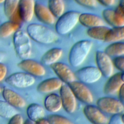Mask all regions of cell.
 Masks as SVG:
<instances>
[{
    "label": "cell",
    "instance_id": "obj_1",
    "mask_svg": "<svg viewBox=\"0 0 124 124\" xmlns=\"http://www.w3.org/2000/svg\"><path fill=\"white\" fill-rule=\"evenodd\" d=\"M26 32L31 39L40 44H52L58 39V35L51 29L39 24H29L27 27Z\"/></svg>",
    "mask_w": 124,
    "mask_h": 124
},
{
    "label": "cell",
    "instance_id": "obj_2",
    "mask_svg": "<svg viewBox=\"0 0 124 124\" xmlns=\"http://www.w3.org/2000/svg\"><path fill=\"white\" fill-rule=\"evenodd\" d=\"M93 46V42L88 40H80L76 43L71 48L68 60L71 66L77 67L85 61Z\"/></svg>",
    "mask_w": 124,
    "mask_h": 124
},
{
    "label": "cell",
    "instance_id": "obj_3",
    "mask_svg": "<svg viewBox=\"0 0 124 124\" xmlns=\"http://www.w3.org/2000/svg\"><path fill=\"white\" fill-rule=\"evenodd\" d=\"M14 48L17 55L22 60L29 59L31 55L32 45L27 32L19 29L13 36Z\"/></svg>",
    "mask_w": 124,
    "mask_h": 124
},
{
    "label": "cell",
    "instance_id": "obj_4",
    "mask_svg": "<svg viewBox=\"0 0 124 124\" xmlns=\"http://www.w3.org/2000/svg\"><path fill=\"white\" fill-rule=\"evenodd\" d=\"M80 14L76 11H70L64 13L56 21L55 31L60 35H64L70 32L78 22Z\"/></svg>",
    "mask_w": 124,
    "mask_h": 124
},
{
    "label": "cell",
    "instance_id": "obj_5",
    "mask_svg": "<svg viewBox=\"0 0 124 124\" xmlns=\"http://www.w3.org/2000/svg\"><path fill=\"white\" fill-rule=\"evenodd\" d=\"M96 104L101 111L113 115L119 114L124 111V107L122 103L112 97L100 98L97 100Z\"/></svg>",
    "mask_w": 124,
    "mask_h": 124
},
{
    "label": "cell",
    "instance_id": "obj_6",
    "mask_svg": "<svg viewBox=\"0 0 124 124\" xmlns=\"http://www.w3.org/2000/svg\"><path fill=\"white\" fill-rule=\"evenodd\" d=\"M35 81L34 77L26 72H16L8 76L5 82L15 87L24 88L32 85Z\"/></svg>",
    "mask_w": 124,
    "mask_h": 124
},
{
    "label": "cell",
    "instance_id": "obj_7",
    "mask_svg": "<svg viewBox=\"0 0 124 124\" xmlns=\"http://www.w3.org/2000/svg\"><path fill=\"white\" fill-rule=\"evenodd\" d=\"M75 76L80 81L90 84L98 81L101 77L102 74L97 67L87 66L77 71Z\"/></svg>",
    "mask_w": 124,
    "mask_h": 124
},
{
    "label": "cell",
    "instance_id": "obj_8",
    "mask_svg": "<svg viewBox=\"0 0 124 124\" xmlns=\"http://www.w3.org/2000/svg\"><path fill=\"white\" fill-rule=\"evenodd\" d=\"M68 86L73 93L76 98L86 104L93 102V96L89 89L83 83L74 81L68 84Z\"/></svg>",
    "mask_w": 124,
    "mask_h": 124
},
{
    "label": "cell",
    "instance_id": "obj_9",
    "mask_svg": "<svg viewBox=\"0 0 124 124\" xmlns=\"http://www.w3.org/2000/svg\"><path fill=\"white\" fill-rule=\"evenodd\" d=\"M95 61L98 69L102 75L105 78H109L113 72V64L110 56L105 52L97 51L95 54Z\"/></svg>",
    "mask_w": 124,
    "mask_h": 124
},
{
    "label": "cell",
    "instance_id": "obj_10",
    "mask_svg": "<svg viewBox=\"0 0 124 124\" xmlns=\"http://www.w3.org/2000/svg\"><path fill=\"white\" fill-rule=\"evenodd\" d=\"M60 93L64 110L69 113H74L77 106L76 97L69 86L62 84L60 88Z\"/></svg>",
    "mask_w": 124,
    "mask_h": 124
},
{
    "label": "cell",
    "instance_id": "obj_11",
    "mask_svg": "<svg viewBox=\"0 0 124 124\" xmlns=\"http://www.w3.org/2000/svg\"><path fill=\"white\" fill-rule=\"evenodd\" d=\"M18 67L33 76L42 77L46 74L45 67L40 63L33 60L27 59L22 60L17 64Z\"/></svg>",
    "mask_w": 124,
    "mask_h": 124
},
{
    "label": "cell",
    "instance_id": "obj_12",
    "mask_svg": "<svg viewBox=\"0 0 124 124\" xmlns=\"http://www.w3.org/2000/svg\"><path fill=\"white\" fill-rule=\"evenodd\" d=\"M50 67L62 82L68 84L75 81L76 78L75 74L66 64L56 62L51 64Z\"/></svg>",
    "mask_w": 124,
    "mask_h": 124
},
{
    "label": "cell",
    "instance_id": "obj_13",
    "mask_svg": "<svg viewBox=\"0 0 124 124\" xmlns=\"http://www.w3.org/2000/svg\"><path fill=\"white\" fill-rule=\"evenodd\" d=\"M83 113L87 119L93 124H107L108 120L97 107L87 105L83 108Z\"/></svg>",
    "mask_w": 124,
    "mask_h": 124
},
{
    "label": "cell",
    "instance_id": "obj_14",
    "mask_svg": "<svg viewBox=\"0 0 124 124\" xmlns=\"http://www.w3.org/2000/svg\"><path fill=\"white\" fill-rule=\"evenodd\" d=\"M35 4L34 0H20L17 10L22 21L29 22L32 19Z\"/></svg>",
    "mask_w": 124,
    "mask_h": 124
},
{
    "label": "cell",
    "instance_id": "obj_15",
    "mask_svg": "<svg viewBox=\"0 0 124 124\" xmlns=\"http://www.w3.org/2000/svg\"><path fill=\"white\" fill-rule=\"evenodd\" d=\"M2 96L6 102L16 108H22L26 106L24 99L17 93L5 87L2 91Z\"/></svg>",
    "mask_w": 124,
    "mask_h": 124
},
{
    "label": "cell",
    "instance_id": "obj_16",
    "mask_svg": "<svg viewBox=\"0 0 124 124\" xmlns=\"http://www.w3.org/2000/svg\"><path fill=\"white\" fill-rule=\"evenodd\" d=\"M34 14L38 20L44 24L52 25L55 23V17L48 7L40 3L35 2Z\"/></svg>",
    "mask_w": 124,
    "mask_h": 124
},
{
    "label": "cell",
    "instance_id": "obj_17",
    "mask_svg": "<svg viewBox=\"0 0 124 124\" xmlns=\"http://www.w3.org/2000/svg\"><path fill=\"white\" fill-rule=\"evenodd\" d=\"M62 82L59 78H52L40 82L37 87V91L41 93H48L60 89Z\"/></svg>",
    "mask_w": 124,
    "mask_h": 124
},
{
    "label": "cell",
    "instance_id": "obj_18",
    "mask_svg": "<svg viewBox=\"0 0 124 124\" xmlns=\"http://www.w3.org/2000/svg\"><path fill=\"white\" fill-rule=\"evenodd\" d=\"M121 73H117L111 76L106 83L104 92L107 94H113L118 92L123 82L121 79Z\"/></svg>",
    "mask_w": 124,
    "mask_h": 124
},
{
    "label": "cell",
    "instance_id": "obj_19",
    "mask_svg": "<svg viewBox=\"0 0 124 124\" xmlns=\"http://www.w3.org/2000/svg\"><path fill=\"white\" fill-rule=\"evenodd\" d=\"M78 22L89 28L104 25V21L100 16L90 13L80 14Z\"/></svg>",
    "mask_w": 124,
    "mask_h": 124
},
{
    "label": "cell",
    "instance_id": "obj_20",
    "mask_svg": "<svg viewBox=\"0 0 124 124\" xmlns=\"http://www.w3.org/2000/svg\"><path fill=\"white\" fill-rule=\"evenodd\" d=\"M63 50L61 48L54 47L47 51L42 56L41 61L43 64L51 65L56 62L62 57Z\"/></svg>",
    "mask_w": 124,
    "mask_h": 124
},
{
    "label": "cell",
    "instance_id": "obj_21",
    "mask_svg": "<svg viewBox=\"0 0 124 124\" xmlns=\"http://www.w3.org/2000/svg\"><path fill=\"white\" fill-rule=\"evenodd\" d=\"M44 106L46 109L51 112L59 111L62 107L60 96L55 93H51L45 98Z\"/></svg>",
    "mask_w": 124,
    "mask_h": 124
},
{
    "label": "cell",
    "instance_id": "obj_22",
    "mask_svg": "<svg viewBox=\"0 0 124 124\" xmlns=\"http://www.w3.org/2000/svg\"><path fill=\"white\" fill-rule=\"evenodd\" d=\"M27 114L30 120L35 123L44 118L45 112L44 108L38 104L32 103L28 107Z\"/></svg>",
    "mask_w": 124,
    "mask_h": 124
},
{
    "label": "cell",
    "instance_id": "obj_23",
    "mask_svg": "<svg viewBox=\"0 0 124 124\" xmlns=\"http://www.w3.org/2000/svg\"><path fill=\"white\" fill-rule=\"evenodd\" d=\"M20 24L11 20L6 21L0 25V38H6L14 34L19 29Z\"/></svg>",
    "mask_w": 124,
    "mask_h": 124
},
{
    "label": "cell",
    "instance_id": "obj_24",
    "mask_svg": "<svg viewBox=\"0 0 124 124\" xmlns=\"http://www.w3.org/2000/svg\"><path fill=\"white\" fill-rule=\"evenodd\" d=\"M124 39V26L110 28L107 33L104 41L115 42Z\"/></svg>",
    "mask_w": 124,
    "mask_h": 124
},
{
    "label": "cell",
    "instance_id": "obj_25",
    "mask_svg": "<svg viewBox=\"0 0 124 124\" xmlns=\"http://www.w3.org/2000/svg\"><path fill=\"white\" fill-rule=\"evenodd\" d=\"M110 28L104 26H97L89 28L87 35L91 38L100 41H104L106 35Z\"/></svg>",
    "mask_w": 124,
    "mask_h": 124
},
{
    "label": "cell",
    "instance_id": "obj_26",
    "mask_svg": "<svg viewBox=\"0 0 124 124\" xmlns=\"http://www.w3.org/2000/svg\"><path fill=\"white\" fill-rule=\"evenodd\" d=\"M48 8L54 17L59 18L64 12L63 0H48Z\"/></svg>",
    "mask_w": 124,
    "mask_h": 124
},
{
    "label": "cell",
    "instance_id": "obj_27",
    "mask_svg": "<svg viewBox=\"0 0 124 124\" xmlns=\"http://www.w3.org/2000/svg\"><path fill=\"white\" fill-rule=\"evenodd\" d=\"M104 52L109 56H121L124 55V43H112L105 48Z\"/></svg>",
    "mask_w": 124,
    "mask_h": 124
},
{
    "label": "cell",
    "instance_id": "obj_28",
    "mask_svg": "<svg viewBox=\"0 0 124 124\" xmlns=\"http://www.w3.org/2000/svg\"><path fill=\"white\" fill-rule=\"evenodd\" d=\"M17 113L16 108L5 101L0 100V116L5 118H11Z\"/></svg>",
    "mask_w": 124,
    "mask_h": 124
},
{
    "label": "cell",
    "instance_id": "obj_29",
    "mask_svg": "<svg viewBox=\"0 0 124 124\" xmlns=\"http://www.w3.org/2000/svg\"><path fill=\"white\" fill-rule=\"evenodd\" d=\"M20 0H5L3 3V10L5 16L10 18L16 11Z\"/></svg>",
    "mask_w": 124,
    "mask_h": 124
},
{
    "label": "cell",
    "instance_id": "obj_30",
    "mask_svg": "<svg viewBox=\"0 0 124 124\" xmlns=\"http://www.w3.org/2000/svg\"><path fill=\"white\" fill-rule=\"evenodd\" d=\"M124 26V14L118 6L114 10L113 27Z\"/></svg>",
    "mask_w": 124,
    "mask_h": 124
},
{
    "label": "cell",
    "instance_id": "obj_31",
    "mask_svg": "<svg viewBox=\"0 0 124 124\" xmlns=\"http://www.w3.org/2000/svg\"><path fill=\"white\" fill-rule=\"evenodd\" d=\"M47 120L49 124H72L67 118L57 114L48 115Z\"/></svg>",
    "mask_w": 124,
    "mask_h": 124
},
{
    "label": "cell",
    "instance_id": "obj_32",
    "mask_svg": "<svg viewBox=\"0 0 124 124\" xmlns=\"http://www.w3.org/2000/svg\"><path fill=\"white\" fill-rule=\"evenodd\" d=\"M114 10L106 9L103 11L102 16L105 21L109 25L113 27V16Z\"/></svg>",
    "mask_w": 124,
    "mask_h": 124
},
{
    "label": "cell",
    "instance_id": "obj_33",
    "mask_svg": "<svg viewBox=\"0 0 124 124\" xmlns=\"http://www.w3.org/2000/svg\"><path fill=\"white\" fill-rule=\"evenodd\" d=\"M113 65L122 72H124V57H116L113 60Z\"/></svg>",
    "mask_w": 124,
    "mask_h": 124
},
{
    "label": "cell",
    "instance_id": "obj_34",
    "mask_svg": "<svg viewBox=\"0 0 124 124\" xmlns=\"http://www.w3.org/2000/svg\"><path fill=\"white\" fill-rule=\"evenodd\" d=\"M78 4L87 8H93L96 6V0H74Z\"/></svg>",
    "mask_w": 124,
    "mask_h": 124
},
{
    "label": "cell",
    "instance_id": "obj_35",
    "mask_svg": "<svg viewBox=\"0 0 124 124\" xmlns=\"http://www.w3.org/2000/svg\"><path fill=\"white\" fill-rule=\"evenodd\" d=\"M23 118L21 115L16 114L10 118L8 124H23Z\"/></svg>",
    "mask_w": 124,
    "mask_h": 124
},
{
    "label": "cell",
    "instance_id": "obj_36",
    "mask_svg": "<svg viewBox=\"0 0 124 124\" xmlns=\"http://www.w3.org/2000/svg\"><path fill=\"white\" fill-rule=\"evenodd\" d=\"M107 124H124L121 116L119 114H114L110 118L109 120L108 121Z\"/></svg>",
    "mask_w": 124,
    "mask_h": 124
},
{
    "label": "cell",
    "instance_id": "obj_37",
    "mask_svg": "<svg viewBox=\"0 0 124 124\" xmlns=\"http://www.w3.org/2000/svg\"><path fill=\"white\" fill-rule=\"evenodd\" d=\"M7 71V67L6 65L2 62H0V82L5 78Z\"/></svg>",
    "mask_w": 124,
    "mask_h": 124
},
{
    "label": "cell",
    "instance_id": "obj_38",
    "mask_svg": "<svg viewBox=\"0 0 124 124\" xmlns=\"http://www.w3.org/2000/svg\"><path fill=\"white\" fill-rule=\"evenodd\" d=\"M100 4L105 6H111L113 5L115 1V0H96Z\"/></svg>",
    "mask_w": 124,
    "mask_h": 124
},
{
    "label": "cell",
    "instance_id": "obj_39",
    "mask_svg": "<svg viewBox=\"0 0 124 124\" xmlns=\"http://www.w3.org/2000/svg\"><path fill=\"white\" fill-rule=\"evenodd\" d=\"M118 92L120 101L122 103H124V83L121 85L118 91Z\"/></svg>",
    "mask_w": 124,
    "mask_h": 124
},
{
    "label": "cell",
    "instance_id": "obj_40",
    "mask_svg": "<svg viewBox=\"0 0 124 124\" xmlns=\"http://www.w3.org/2000/svg\"><path fill=\"white\" fill-rule=\"evenodd\" d=\"M35 124H49L48 120L45 118H42L35 122Z\"/></svg>",
    "mask_w": 124,
    "mask_h": 124
},
{
    "label": "cell",
    "instance_id": "obj_41",
    "mask_svg": "<svg viewBox=\"0 0 124 124\" xmlns=\"http://www.w3.org/2000/svg\"><path fill=\"white\" fill-rule=\"evenodd\" d=\"M118 6L124 14V0H119V3Z\"/></svg>",
    "mask_w": 124,
    "mask_h": 124
},
{
    "label": "cell",
    "instance_id": "obj_42",
    "mask_svg": "<svg viewBox=\"0 0 124 124\" xmlns=\"http://www.w3.org/2000/svg\"><path fill=\"white\" fill-rule=\"evenodd\" d=\"M5 53L2 51L0 50V62H1L5 58Z\"/></svg>",
    "mask_w": 124,
    "mask_h": 124
},
{
    "label": "cell",
    "instance_id": "obj_43",
    "mask_svg": "<svg viewBox=\"0 0 124 124\" xmlns=\"http://www.w3.org/2000/svg\"><path fill=\"white\" fill-rule=\"evenodd\" d=\"M23 124H34L33 123V122L31 121V120H30V119L29 120H26L24 123Z\"/></svg>",
    "mask_w": 124,
    "mask_h": 124
},
{
    "label": "cell",
    "instance_id": "obj_44",
    "mask_svg": "<svg viewBox=\"0 0 124 124\" xmlns=\"http://www.w3.org/2000/svg\"><path fill=\"white\" fill-rule=\"evenodd\" d=\"M121 79L123 82V83H124V72H121Z\"/></svg>",
    "mask_w": 124,
    "mask_h": 124
},
{
    "label": "cell",
    "instance_id": "obj_45",
    "mask_svg": "<svg viewBox=\"0 0 124 124\" xmlns=\"http://www.w3.org/2000/svg\"><path fill=\"white\" fill-rule=\"evenodd\" d=\"M121 119H122V122H123V124H124V113L121 116Z\"/></svg>",
    "mask_w": 124,
    "mask_h": 124
},
{
    "label": "cell",
    "instance_id": "obj_46",
    "mask_svg": "<svg viewBox=\"0 0 124 124\" xmlns=\"http://www.w3.org/2000/svg\"><path fill=\"white\" fill-rule=\"evenodd\" d=\"M5 1V0H0V4L4 3Z\"/></svg>",
    "mask_w": 124,
    "mask_h": 124
},
{
    "label": "cell",
    "instance_id": "obj_47",
    "mask_svg": "<svg viewBox=\"0 0 124 124\" xmlns=\"http://www.w3.org/2000/svg\"><path fill=\"white\" fill-rule=\"evenodd\" d=\"M2 88L0 86V93L1 92H2Z\"/></svg>",
    "mask_w": 124,
    "mask_h": 124
}]
</instances>
